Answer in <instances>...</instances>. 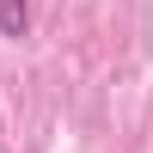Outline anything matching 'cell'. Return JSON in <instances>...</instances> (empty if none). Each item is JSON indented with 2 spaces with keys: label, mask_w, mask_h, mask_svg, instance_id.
<instances>
[{
  "label": "cell",
  "mask_w": 153,
  "mask_h": 153,
  "mask_svg": "<svg viewBox=\"0 0 153 153\" xmlns=\"http://www.w3.org/2000/svg\"><path fill=\"white\" fill-rule=\"evenodd\" d=\"M25 31H31V0H0V37L19 43Z\"/></svg>",
  "instance_id": "6da1fadb"
}]
</instances>
